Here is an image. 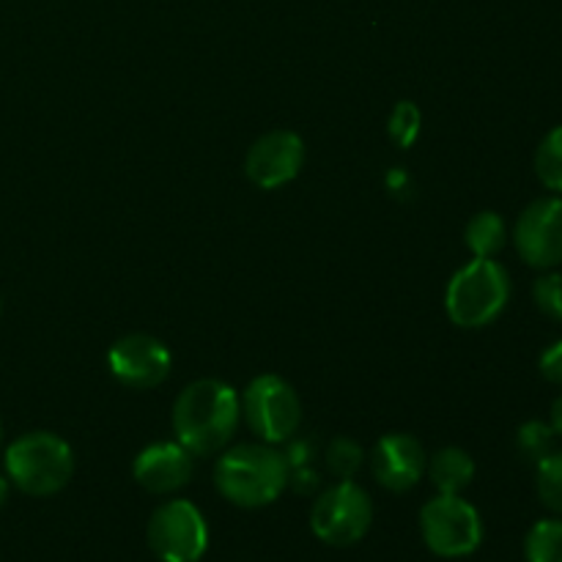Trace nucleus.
Segmentation results:
<instances>
[{
  "label": "nucleus",
  "mask_w": 562,
  "mask_h": 562,
  "mask_svg": "<svg viewBox=\"0 0 562 562\" xmlns=\"http://www.w3.org/2000/svg\"><path fill=\"white\" fill-rule=\"evenodd\" d=\"M239 417V395L228 382L198 379L176 398L173 434L192 456H214L228 448Z\"/></svg>",
  "instance_id": "nucleus-1"
},
{
  "label": "nucleus",
  "mask_w": 562,
  "mask_h": 562,
  "mask_svg": "<svg viewBox=\"0 0 562 562\" xmlns=\"http://www.w3.org/2000/svg\"><path fill=\"white\" fill-rule=\"evenodd\" d=\"M289 459L272 445H236L214 464V486L236 508H267L289 486Z\"/></svg>",
  "instance_id": "nucleus-2"
},
{
  "label": "nucleus",
  "mask_w": 562,
  "mask_h": 562,
  "mask_svg": "<svg viewBox=\"0 0 562 562\" xmlns=\"http://www.w3.org/2000/svg\"><path fill=\"white\" fill-rule=\"evenodd\" d=\"M510 300L508 269L494 258H472L450 278L445 291L448 318L461 329L488 327Z\"/></svg>",
  "instance_id": "nucleus-3"
},
{
  "label": "nucleus",
  "mask_w": 562,
  "mask_h": 562,
  "mask_svg": "<svg viewBox=\"0 0 562 562\" xmlns=\"http://www.w3.org/2000/svg\"><path fill=\"white\" fill-rule=\"evenodd\" d=\"M5 475L22 494L53 497L75 475V453L58 434H22L5 450Z\"/></svg>",
  "instance_id": "nucleus-4"
},
{
  "label": "nucleus",
  "mask_w": 562,
  "mask_h": 562,
  "mask_svg": "<svg viewBox=\"0 0 562 562\" xmlns=\"http://www.w3.org/2000/svg\"><path fill=\"white\" fill-rule=\"evenodd\" d=\"M247 426L261 442H289L302 426V401L285 379L274 373L256 376L239 398Z\"/></svg>",
  "instance_id": "nucleus-5"
},
{
  "label": "nucleus",
  "mask_w": 562,
  "mask_h": 562,
  "mask_svg": "<svg viewBox=\"0 0 562 562\" xmlns=\"http://www.w3.org/2000/svg\"><path fill=\"white\" fill-rule=\"evenodd\" d=\"M426 547L439 558H470L483 543V519L461 494H437L420 510Z\"/></svg>",
  "instance_id": "nucleus-6"
},
{
  "label": "nucleus",
  "mask_w": 562,
  "mask_h": 562,
  "mask_svg": "<svg viewBox=\"0 0 562 562\" xmlns=\"http://www.w3.org/2000/svg\"><path fill=\"white\" fill-rule=\"evenodd\" d=\"M373 521V503L355 481H338L318 494L311 510V530L327 547H355Z\"/></svg>",
  "instance_id": "nucleus-7"
},
{
  "label": "nucleus",
  "mask_w": 562,
  "mask_h": 562,
  "mask_svg": "<svg viewBox=\"0 0 562 562\" xmlns=\"http://www.w3.org/2000/svg\"><path fill=\"white\" fill-rule=\"evenodd\" d=\"M148 547L162 562H201L209 549V525L190 499H170L148 519Z\"/></svg>",
  "instance_id": "nucleus-8"
},
{
  "label": "nucleus",
  "mask_w": 562,
  "mask_h": 562,
  "mask_svg": "<svg viewBox=\"0 0 562 562\" xmlns=\"http://www.w3.org/2000/svg\"><path fill=\"white\" fill-rule=\"evenodd\" d=\"M514 245L525 263L536 269H554L562 263V198L549 195L532 201L519 214Z\"/></svg>",
  "instance_id": "nucleus-9"
},
{
  "label": "nucleus",
  "mask_w": 562,
  "mask_h": 562,
  "mask_svg": "<svg viewBox=\"0 0 562 562\" xmlns=\"http://www.w3.org/2000/svg\"><path fill=\"white\" fill-rule=\"evenodd\" d=\"M110 373L119 379L124 387L132 390H154L170 376L173 355L159 338L146 333L124 335L113 344L108 355Z\"/></svg>",
  "instance_id": "nucleus-10"
},
{
  "label": "nucleus",
  "mask_w": 562,
  "mask_h": 562,
  "mask_svg": "<svg viewBox=\"0 0 562 562\" xmlns=\"http://www.w3.org/2000/svg\"><path fill=\"white\" fill-rule=\"evenodd\" d=\"M305 165V140L291 130H272L258 137L245 159L247 179L261 190H278L300 176Z\"/></svg>",
  "instance_id": "nucleus-11"
},
{
  "label": "nucleus",
  "mask_w": 562,
  "mask_h": 562,
  "mask_svg": "<svg viewBox=\"0 0 562 562\" xmlns=\"http://www.w3.org/2000/svg\"><path fill=\"white\" fill-rule=\"evenodd\" d=\"M426 450L412 434H384L371 453V472L379 486L404 494L426 475Z\"/></svg>",
  "instance_id": "nucleus-12"
},
{
  "label": "nucleus",
  "mask_w": 562,
  "mask_h": 562,
  "mask_svg": "<svg viewBox=\"0 0 562 562\" xmlns=\"http://www.w3.org/2000/svg\"><path fill=\"white\" fill-rule=\"evenodd\" d=\"M132 475L146 492L173 494L184 488L192 477V453L179 442L148 445L137 453Z\"/></svg>",
  "instance_id": "nucleus-13"
},
{
  "label": "nucleus",
  "mask_w": 562,
  "mask_h": 562,
  "mask_svg": "<svg viewBox=\"0 0 562 562\" xmlns=\"http://www.w3.org/2000/svg\"><path fill=\"white\" fill-rule=\"evenodd\" d=\"M439 494H461L475 481V459L464 448H442L426 467Z\"/></svg>",
  "instance_id": "nucleus-14"
},
{
  "label": "nucleus",
  "mask_w": 562,
  "mask_h": 562,
  "mask_svg": "<svg viewBox=\"0 0 562 562\" xmlns=\"http://www.w3.org/2000/svg\"><path fill=\"white\" fill-rule=\"evenodd\" d=\"M464 241L475 258H494L508 245V225L497 212H481L467 223Z\"/></svg>",
  "instance_id": "nucleus-15"
},
{
  "label": "nucleus",
  "mask_w": 562,
  "mask_h": 562,
  "mask_svg": "<svg viewBox=\"0 0 562 562\" xmlns=\"http://www.w3.org/2000/svg\"><path fill=\"white\" fill-rule=\"evenodd\" d=\"M527 562H562V519H541L525 538Z\"/></svg>",
  "instance_id": "nucleus-16"
},
{
  "label": "nucleus",
  "mask_w": 562,
  "mask_h": 562,
  "mask_svg": "<svg viewBox=\"0 0 562 562\" xmlns=\"http://www.w3.org/2000/svg\"><path fill=\"white\" fill-rule=\"evenodd\" d=\"M554 445H558V431L552 428V423L530 420L516 431V450L521 459L536 467L554 453Z\"/></svg>",
  "instance_id": "nucleus-17"
},
{
  "label": "nucleus",
  "mask_w": 562,
  "mask_h": 562,
  "mask_svg": "<svg viewBox=\"0 0 562 562\" xmlns=\"http://www.w3.org/2000/svg\"><path fill=\"white\" fill-rule=\"evenodd\" d=\"M536 173L547 190L562 192V126H554L538 146Z\"/></svg>",
  "instance_id": "nucleus-18"
},
{
  "label": "nucleus",
  "mask_w": 562,
  "mask_h": 562,
  "mask_svg": "<svg viewBox=\"0 0 562 562\" xmlns=\"http://www.w3.org/2000/svg\"><path fill=\"white\" fill-rule=\"evenodd\" d=\"M362 464H366V453H362V448L355 439L338 437L329 442L327 470L333 472L338 481H351V477L362 470Z\"/></svg>",
  "instance_id": "nucleus-19"
},
{
  "label": "nucleus",
  "mask_w": 562,
  "mask_h": 562,
  "mask_svg": "<svg viewBox=\"0 0 562 562\" xmlns=\"http://www.w3.org/2000/svg\"><path fill=\"white\" fill-rule=\"evenodd\" d=\"M420 126H423V115H420V108H417L415 102H398L393 108V113H390V121H387V132L390 137H393V143L398 148H412L417 143V137H420Z\"/></svg>",
  "instance_id": "nucleus-20"
},
{
  "label": "nucleus",
  "mask_w": 562,
  "mask_h": 562,
  "mask_svg": "<svg viewBox=\"0 0 562 562\" xmlns=\"http://www.w3.org/2000/svg\"><path fill=\"white\" fill-rule=\"evenodd\" d=\"M538 497L554 514H562V450H554L547 461L538 464Z\"/></svg>",
  "instance_id": "nucleus-21"
},
{
  "label": "nucleus",
  "mask_w": 562,
  "mask_h": 562,
  "mask_svg": "<svg viewBox=\"0 0 562 562\" xmlns=\"http://www.w3.org/2000/svg\"><path fill=\"white\" fill-rule=\"evenodd\" d=\"M532 300H536L538 311H541L543 316L562 322V274H541V278L536 280V285H532Z\"/></svg>",
  "instance_id": "nucleus-22"
},
{
  "label": "nucleus",
  "mask_w": 562,
  "mask_h": 562,
  "mask_svg": "<svg viewBox=\"0 0 562 562\" xmlns=\"http://www.w3.org/2000/svg\"><path fill=\"white\" fill-rule=\"evenodd\" d=\"M541 373L547 382L560 384L562 387V340L549 346V349L541 355Z\"/></svg>",
  "instance_id": "nucleus-23"
},
{
  "label": "nucleus",
  "mask_w": 562,
  "mask_h": 562,
  "mask_svg": "<svg viewBox=\"0 0 562 562\" xmlns=\"http://www.w3.org/2000/svg\"><path fill=\"white\" fill-rule=\"evenodd\" d=\"M384 184L395 198H409L412 190H415V181L406 173V168H390L387 176H384Z\"/></svg>",
  "instance_id": "nucleus-24"
},
{
  "label": "nucleus",
  "mask_w": 562,
  "mask_h": 562,
  "mask_svg": "<svg viewBox=\"0 0 562 562\" xmlns=\"http://www.w3.org/2000/svg\"><path fill=\"white\" fill-rule=\"evenodd\" d=\"M552 428L558 431V437H562V395L552 404Z\"/></svg>",
  "instance_id": "nucleus-25"
},
{
  "label": "nucleus",
  "mask_w": 562,
  "mask_h": 562,
  "mask_svg": "<svg viewBox=\"0 0 562 562\" xmlns=\"http://www.w3.org/2000/svg\"><path fill=\"white\" fill-rule=\"evenodd\" d=\"M5 499H9V481H5L3 475H0V508L5 505Z\"/></svg>",
  "instance_id": "nucleus-26"
},
{
  "label": "nucleus",
  "mask_w": 562,
  "mask_h": 562,
  "mask_svg": "<svg viewBox=\"0 0 562 562\" xmlns=\"http://www.w3.org/2000/svg\"><path fill=\"white\" fill-rule=\"evenodd\" d=\"M0 442H3V423H0Z\"/></svg>",
  "instance_id": "nucleus-27"
},
{
  "label": "nucleus",
  "mask_w": 562,
  "mask_h": 562,
  "mask_svg": "<svg viewBox=\"0 0 562 562\" xmlns=\"http://www.w3.org/2000/svg\"><path fill=\"white\" fill-rule=\"evenodd\" d=\"M0 311H3V302H0Z\"/></svg>",
  "instance_id": "nucleus-28"
}]
</instances>
